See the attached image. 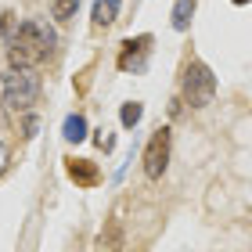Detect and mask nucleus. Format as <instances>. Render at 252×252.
Instances as JSON below:
<instances>
[{
  "mask_svg": "<svg viewBox=\"0 0 252 252\" xmlns=\"http://www.w3.org/2000/svg\"><path fill=\"white\" fill-rule=\"evenodd\" d=\"M76 11H79V0H54V4H51V15L58 22H68Z\"/></svg>",
  "mask_w": 252,
  "mask_h": 252,
  "instance_id": "9b49d317",
  "label": "nucleus"
},
{
  "mask_svg": "<svg viewBox=\"0 0 252 252\" xmlns=\"http://www.w3.org/2000/svg\"><path fill=\"white\" fill-rule=\"evenodd\" d=\"M216 97V76L205 62H191L184 68V101L191 108H205Z\"/></svg>",
  "mask_w": 252,
  "mask_h": 252,
  "instance_id": "7ed1b4c3",
  "label": "nucleus"
},
{
  "mask_svg": "<svg viewBox=\"0 0 252 252\" xmlns=\"http://www.w3.org/2000/svg\"><path fill=\"white\" fill-rule=\"evenodd\" d=\"M40 97V76L36 68H11L0 79V105L11 112H29Z\"/></svg>",
  "mask_w": 252,
  "mask_h": 252,
  "instance_id": "f03ea898",
  "label": "nucleus"
},
{
  "mask_svg": "<svg viewBox=\"0 0 252 252\" xmlns=\"http://www.w3.org/2000/svg\"><path fill=\"white\" fill-rule=\"evenodd\" d=\"M62 133H65V141H68V144L87 141V119H83V116H68L65 126H62Z\"/></svg>",
  "mask_w": 252,
  "mask_h": 252,
  "instance_id": "6e6552de",
  "label": "nucleus"
},
{
  "mask_svg": "<svg viewBox=\"0 0 252 252\" xmlns=\"http://www.w3.org/2000/svg\"><path fill=\"white\" fill-rule=\"evenodd\" d=\"M65 169H68V177H72L79 188H94L101 180V169H97V162H90V158H68Z\"/></svg>",
  "mask_w": 252,
  "mask_h": 252,
  "instance_id": "423d86ee",
  "label": "nucleus"
},
{
  "mask_svg": "<svg viewBox=\"0 0 252 252\" xmlns=\"http://www.w3.org/2000/svg\"><path fill=\"white\" fill-rule=\"evenodd\" d=\"M169 144H173V137H169L166 126L152 133V141L144 148V177L148 180H162L166 166H169Z\"/></svg>",
  "mask_w": 252,
  "mask_h": 252,
  "instance_id": "20e7f679",
  "label": "nucleus"
},
{
  "mask_svg": "<svg viewBox=\"0 0 252 252\" xmlns=\"http://www.w3.org/2000/svg\"><path fill=\"white\" fill-rule=\"evenodd\" d=\"M4 162H7V144L0 141V169H4Z\"/></svg>",
  "mask_w": 252,
  "mask_h": 252,
  "instance_id": "f8f14e48",
  "label": "nucleus"
},
{
  "mask_svg": "<svg viewBox=\"0 0 252 252\" xmlns=\"http://www.w3.org/2000/svg\"><path fill=\"white\" fill-rule=\"evenodd\" d=\"M234 4H249V0H234Z\"/></svg>",
  "mask_w": 252,
  "mask_h": 252,
  "instance_id": "ddd939ff",
  "label": "nucleus"
},
{
  "mask_svg": "<svg viewBox=\"0 0 252 252\" xmlns=\"http://www.w3.org/2000/svg\"><path fill=\"white\" fill-rule=\"evenodd\" d=\"M119 15V0H94V26H112Z\"/></svg>",
  "mask_w": 252,
  "mask_h": 252,
  "instance_id": "0eeeda50",
  "label": "nucleus"
},
{
  "mask_svg": "<svg viewBox=\"0 0 252 252\" xmlns=\"http://www.w3.org/2000/svg\"><path fill=\"white\" fill-rule=\"evenodd\" d=\"M54 43H58V36H54V29L47 22L26 18L15 29V36L7 40V62H11V68H36L51 58Z\"/></svg>",
  "mask_w": 252,
  "mask_h": 252,
  "instance_id": "f257e3e1",
  "label": "nucleus"
},
{
  "mask_svg": "<svg viewBox=\"0 0 252 252\" xmlns=\"http://www.w3.org/2000/svg\"><path fill=\"white\" fill-rule=\"evenodd\" d=\"M148 47H152V36H137V40H126L123 43V54H119V68L130 72V68H141L148 58Z\"/></svg>",
  "mask_w": 252,
  "mask_h": 252,
  "instance_id": "39448f33",
  "label": "nucleus"
},
{
  "mask_svg": "<svg viewBox=\"0 0 252 252\" xmlns=\"http://www.w3.org/2000/svg\"><path fill=\"white\" fill-rule=\"evenodd\" d=\"M141 116H144V105H141V101H130V105H123V112H119V119H123L126 130H133V126L141 123Z\"/></svg>",
  "mask_w": 252,
  "mask_h": 252,
  "instance_id": "9d476101",
  "label": "nucleus"
},
{
  "mask_svg": "<svg viewBox=\"0 0 252 252\" xmlns=\"http://www.w3.org/2000/svg\"><path fill=\"white\" fill-rule=\"evenodd\" d=\"M191 18H194V0H177V7H173V29L184 32L191 26Z\"/></svg>",
  "mask_w": 252,
  "mask_h": 252,
  "instance_id": "1a4fd4ad",
  "label": "nucleus"
}]
</instances>
